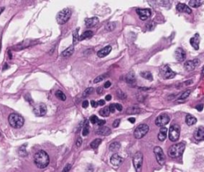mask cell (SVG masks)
I'll use <instances>...</instances> for the list:
<instances>
[{
  "label": "cell",
  "mask_w": 204,
  "mask_h": 172,
  "mask_svg": "<svg viewBox=\"0 0 204 172\" xmlns=\"http://www.w3.org/2000/svg\"><path fill=\"white\" fill-rule=\"evenodd\" d=\"M109 110H110V112H112V113L115 112V110H116L115 104H112V105H109Z\"/></svg>",
  "instance_id": "ee69618b"
},
{
  "label": "cell",
  "mask_w": 204,
  "mask_h": 172,
  "mask_svg": "<svg viewBox=\"0 0 204 172\" xmlns=\"http://www.w3.org/2000/svg\"><path fill=\"white\" fill-rule=\"evenodd\" d=\"M126 112L128 114H137V113L140 112V109L139 108L135 107V106H132V107L129 108Z\"/></svg>",
  "instance_id": "83f0119b"
},
{
  "label": "cell",
  "mask_w": 204,
  "mask_h": 172,
  "mask_svg": "<svg viewBox=\"0 0 204 172\" xmlns=\"http://www.w3.org/2000/svg\"><path fill=\"white\" fill-rule=\"evenodd\" d=\"M18 155L22 157L27 156L28 152H27V150H26V145H23L19 148V149H18Z\"/></svg>",
  "instance_id": "836d02e7"
},
{
  "label": "cell",
  "mask_w": 204,
  "mask_h": 172,
  "mask_svg": "<svg viewBox=\"0 0 204 172\" xmlns=\"http://www.w3.org/2000/svg\"><path fill=\"white\" fill-rule=\"evenodd\" d=\"M73 52H74V47L73 45H70L69 47H68L62 53V57H64V58H66V57H69L71 56L72 54H73Z\"/></svg>",
  "instance_id": "cb8c5ba5"
},
{
  "label": "cell",
  "mask_w": 204,
  "mask_h": 172,
  "mask_svg": "<svg viewBox=\"0 0 204 172\" xmlns=\"http://www.w3.org/2000/svg\"><path fill=\"white\" fill-rule=\"evenodd\" d=\"M154 153H155V158H156L158 163L160 165H164L165 163V161H166V157H165V155L163 152L162 148L160 147H155L154 148Z\"/></svg>",
  "instance_id": "ba28073f"
},
{
  "label": "cell",
  "mask_w": 204,
  "mask_h": 172,
  "mask_svg": "<svg viewBox=\"0 0 204 172\" xmlns=\"http://www.w3.org/2000/svg\"><path fill=\"white\" fill-rule=\"evenodd\" d=\"M200 64V61L199 59H194L192 61H187L184 64V69H186L187 72L193 71L195 68L199 66Z\"/></svg>",
  "instance_id": "7c38bea8"
},
{
  "label": "cell",
  "mask_w": 204,
  "mask_h": 172,
  "mask_svg": "<svg viewBox=\"0 0 204 172\" xmlns=\"http://www.w3.org/2000/svg\"><path fill=\"white\" fill-rule=\"evenodd\" d=\"M82 144V139L81 138V137H79V138H78V139H77V142H76V145H77V147H81Z\"/></svg>",
  "instance_id": "bcb514c9"
},
{
  "label": "cell",
  "mask_w": 204,
  "mask_h": 172,
  "mask_svg": "<svg viewBox=\"0 0 204 172\" xmlns=\"http://www.w3.org/2000/svg\"><path fill=\"white\" fill-rule=\"evenodd\" d=\"M34 163L40 169L46 168L49 163V157L44 151H39L34 155Z\"/></svg>",
  "instance_id": "6da1fadb"
},
{
  "label": "cell",
  "mask_w": 204,
  "mask_h": 172,
  "mask_svg": "<svg viewBox=\"0 0 204 172\" xmlns=\"http://www.w3.org/2000/svg\"><path fill=\"white\" fill-rule=\"evenodd\" d=\"M47 112L46 106L45 104L39 103L36 105L33 108V113L37 116H43L46 115Z\"/></svg>",
  "instance_id": "8fae6325"
},
{
  "label": "cell",
  "mask_w": 204,
  "mask_h": 172,
  "mask_svg": "<svg viewBox=\"0 0 204 172\" xmlns=\"http://www.w3.org/2000/svg\"><path fill=\"white\" fill-rule=\"evenodd\" d=\"M105 100L106 101H110V100H112V96L111 95H107L106 96H105Z\"/></svg>",
  "instance_id": "6f0895ef"
},
{
  "label": "cell",
  "mask_w": 204,
  "mask_h": 172,
  "mask_svg": "<svg viewBox=\"0 0 204 172\" xmlns=\"http://www.w3.org/2000/svg\"><path fill=\"white\" fill-rule=\"evenodd\" d=\"M126 81L128 84H129V85H133V84H135V75H134V73H133L132 72L129 73L126 76Z\"/></svg>",
  "instance_id": "d4e9b609"
},
{
  "label": "cell",
  "mask_w": 204,
  "mask_h": 172,
  "mask_svg": "<svg viewBox=\"0 0 204 172\" xmlns=\"http://www.w3.org/2000/svg\"><path fill=\"white\" fill-rule=\"evenodd\" d=\"M167 128L165 127H161L159 134H158V139L160 141H164L167 138Z\"/></svg>",
  "instance_id": "7402d4cb"
},
{
  "label": "cell",
  "mask_w": 204,
  "mask_h": 172,
  "mask_svg": "<svg viewBox=\"0 0 204 172\" xmlns=\"http://www.w3.org/2000/svg\"><path fill=\"white\" fill-rule=\"evenodd\" d=\"M105 30L107 31H112L116 28V24L114 23H109L105 26Z\"/></svg>",
  "instance_id": "74e56055"
},
{
  "label": "cell",
  "mask_w": 204,
  "mask_h": 172,
  "mask_svg": "<svg viewBox=\"0 0 204 172\" xmlns=\"http://www.w3.org/2000/svg\"><path fill=\"white\" fill-rule=\"evenodd\" d=\"M160 73H161V76L164 79H171L174 78L175 77V73L171 70V68L169 67L168 65H164V66H163L160 69Z\"/></svg>",
  "instance_id": "9c48e42d"
},
{
  "label": "cell",
  "mask_w": 204,
  "mask_h": 172,
  "mask_svg": "<svg viewBox=\"0 0 204 172\" xmlns=\"http://www.w3.org/2000/svg\"><path fill=\"white\" fill-rule=\"evenodd\" d=\"M7 67H8V65H7V64H6V65H5V67H4V69H7Z\"/></svg>",
  "instance_id": "91938a15"
},
{
  "label": "cell",
  "mask_w": 204,
  "mask_h": 172,
  "mask_svg": "<svg viewBox=\"0 0 204 172\" xmlns=\"http://www.w3.org/2000/svg\"><path fill=\"white\" fill-rule=\"evenodd\" d=\"M91 105L93 108H97L98 106V102H96V101H92Z\"/></svg>",
  "instance_id": "f5cc1de1"
},
{
  "label": "cell",
  "mask_w": 204,
  "mask_h": 172,
  "mask_svg": "<svg viewBox=\"0 0 204 172\" xmlns=\"http://www.w3.org/2000/svg\"><path fill=\"white\" fill-rule=\"evenodd\" d=\"M120 119H117V120H116L114 122H113V127H117L118 126H119V124H120Z\"/></svg>",
  "instance_id": "f6af8a7d"
},
{
  "label": "cell",
  "mask_w": 204,
  "mask_h": 172,
  "mask_svg": "<svg viewBox=\"0 0 204 172\" xmlns=\"http://www.w3.org/2000/svg\"><path fill=\"white\" fill-rule=\"evenodd\" d=\"M129 122H131L132 124H134L135 122V118H129Z\"/></svg>",
  "instance_id": "680465c9"
},
{
  "label": "cell",
  "mask_w": 204,
  "mask_h": 172,
  "mask_svg": "<svg viewBox=\"0 0 204 172\" xmlns=\"http://www.w3.org/2000/svg\"><path fill=\"white\" fill-rule=\"evenodd\" d=\"M93 35V32L91 31V30H87V31L84 32L80 36V38H79V40L80 41H83L84 39H87V38H91L92 36Z\"/></svg>",
  "instance_id": "4316f807"
},
{
  "label": "cell",
  "mask_w": 204,
  "mask_h": 172,
  "mask_svg": "<svg viewBox=\"0 0 204 172\" xmlns=\"http://www.w3.org/2000/svg\"><path fill=\"white\" fill-rule=\"evenodd\" d=\"M149 127L145 124H140L136 127V128L134 131V137L135 139H141L148 132Z\"/></svg>",
  "instance_id": "52a82bcc"
},
{
  "label": "cell",
  "mask_w": 204,
  "mask_h": 172,
  "mask_svg": "<svg viewBox=\"0 0 204 172\" xmlns=\"http://www.w3.org/2000/svg\"><path fill=\"white\" fill-rule=\"evenodd\" d=\"M105 104V101L104 100H100V101H98V105H100V106H103Z\"/></svg>",
  "instance_id": "11a10c76"
},
{
  "label": "cell",
  "mask_w": 204,
  "mask_h": 172,
  "mask_svg": "<svg viewBox=\"0 0 204 172\" xmlns=\"http://www.w3.org/2000/svg\"><path fill=\"white\" fill-rule=\"evenodd\" d=\"M100 115L101 116H104V117H106V116H109L110 114V110H109V107H105L103 108L100 110L99 112Z\"/></svg>",
  "instance_id": "f546056e"
},
{
  "label": "cell",
  "mask_w": 204,
  "mask_h": 172,
  "mask_svg": "<svg viewBox=\"0 0 204 172\" xmlns=\"http://www.w3.org/2000/svg\"><path fill=\"white\" fill-rule=\"evenodd\" d=\"M117 96L118 98H120V100H124V99L126 98V95L122 91H120V90H118L117 91Z\"/></svg>",
  "instance_id": "b9f144b4"
},
{
  "label": "cell",
  "mask_w": 204,
  "mask_h": 172,
  "mask_svg": "<svg viewBox=\"0 0 204 172\" xmlns=\"http://www.w3.org/2000/svg\"><path fill=\"white\" fill-rule=\"evenodd\" d=\"M3 10H4V8H2V9H0V14L2 13V11H3Z\"/></svg>",
  "instance_id": "94428289"
},
{
  "label": "cell",
  "mask_w": 204,
  "mask_h": 172,
  "mask_svg": "<svg viewBox=\"0 0 204 172\" xmlns=\"http://www.w3.org/2000/svg\"><path fill=\"white\" fill-rule=\"evenodd\" d=\"M136 13L140 16V19L143 21L147 20L151 15V11L150 9H137Z\"/></svg>",
  "instance_id": "4fadbf2b"
},
{
  "label": "cell",
  "mask_w": 204,
  "mask_h": 172,
  "mask_svg": "<svg viewBox=\"0 0 204 172\" xmlns=\"http://www.w3.org/2000/svg\"><path fill=\"white\" fill-rule=\"evenodd\" d=\"M111 51H112V46L108 45V46H105L104 48H103V49H101L100 50H99V51L97 52V56L100 58H104V57L107 56V55H109Z\"/></svg>",
  "instance_id": "ac0fdd59"
},
{
  "label": "cell",
  "mask_w": 204,
  "mask_h": 172,
  "mask_svg": "<svg viewBox=\"0 0 204 172\" xmlns=\"http://www.w3.org/2000/svg\"><path fill=\"white\" fill-rule=\"evenodd\" d=\"M133 166L136 172H141L143 165V154L140 152H137L134 155L132 159Z\"/></svg>",
  "instance_id": "8992f818"
},
{
  "label": "cell",
  "mask_w": 204,
  "mask_h": 172,
  "mask_svg": "<svg viewBox=\"0 0 204 172\" xmlns=\"http://www.w3.org/2000/svg\"><path fill=\"white\" fill-rule=\"evenodd\" d=\"M70 169H71V164H67L64 167V169L62 170V172H69Z\"/></svg>",
  "instance_id": "7bdbcfd3"
},
{
  "label": "cell",
  "mask_w": 204,
  "mask_h": 172,
  "mask_svg": "<svg viewBox=\"0 0 204 172\" xmlns=\"http://www.w3.org/2000/svg\"><path fill=\"white\" fill-rule=\"evenodd\" d=\"M88 106H89V101H83V103H82V107L84 108H86Z\"/></svg>",
  "instance_id": "f907efd6"
},
{
  "label": "cell",
  "mask_w": 204,
  "mask_h": 172,
  "mask_svg": "<svg viewBox=\"0 0 204 172\" xmlns=\"http://www.w3.org/2000/svg\"><path fill=\"white\" fill-rule=\"evenodd\" d=\"M194 137L197 141L204 140V127H199L194 132Z\"/></svg>",
  "instance_id": "9a60e30c"
},
{
  "label": "cell",
  "mask_w": 204,
  "mask_h": 172,
  "mask_svg": "<svg viewBox=\"0 0 204 172\" xmlns=\"http://www.w3.org/2000/svg\"><path fill=\"white\" fill-rule=\"evenodd\" d=\"M93 92V88H88L84 90V92H83V97H87V96H89V95H91L92 93Z\"/></svg>",
  "instance_id": "f35d334b"
},
{
  "label": "cell",
  "mask_w": 204,
  "mask_h": 172,
  "mask_svg": "<svg viewBox=\"0 0 204 172\" xmlns=\"http://www.w3.org/2000/svg\"><path fill=\"white\" fill-rule=\"evenodd\" d=\"M202 1H199V0H191L189 2V5L191 6V7H194V8H197V7H200L202 3Z\"/></svg>",
  "instance_id": "f1b7e54d"
},
{
  "label": "cell",
  "mask_w": 204,
  "mask_h": 172,
  "mask_svg": "<svg viewBox=\"0 0 204 172\" xmlns=\"http://www.w3.org/2000/svg\"><path fill=\"white\" fill-rule=\"evenodd\" d=\"M86 170L87 172H93V167L91 165H89V167H88V168H87Z\"/></svg>",
  "instance_id": "db71d44e"
},
{
  "label": "cell",
  "mask_w": 204,
  "mask_h": 172,
  "mask_svg": "<svg viewBox=\"0 0 204 172\" xmlns=\"http://www.w3.org/2000/svg\"><path fill=\"white\" fill-rule=\"evenodd\" d=\"M10 125L14 128H20L24 124V119L22 116L16 113H12L8 118Z\"/></svg>",
  "instance_id": "3957f363"
},
{
  "label": "cell",
  "mask_w": 204,
  "mask_h": 172,
  "mask_svg": "<svg viewBox=\"0 0 204 172\" xmlns=\"http://www.w3.org/2000/svg\"><path fill=\"white\" fill-rule=\"evenodd\" d=\"M175 58L178 61H184L186 59V53L182 48H178L175 51Z\"/></svg>",
  "instance_id": "5bb4252c"
},
{
  "label": "cell",
  "mask_w": 204,
  "mask_h": 172,
  "mask_svg": "<svg viewBox=\"0 0 204 172\" xmlns=\"http://www.w3.org/2000/svg\"><path fill=\"white\" fill-rule=\"evenodd\" d=\"M105 123H106L105 120H99V121H98V123H97V125L100 126V127H102L104 124H105Z\"/></svg>",
  "instance_id": "681fc988"
},
{
  "label": "cell",
  "mask_w": 204,
  "mask_h": 172,
  "mask_svg": "<svg viewBox=\"0 0 204 172\" xmlns=\"http://www.w3.org/2000/svg\"><path fill=\"white\" fill-rule=\"evenodd\" d=\"M89 133V123L86 122V124H84V127H83V130H82V135L84 136H88V134Z\"/></svg>",
  "instance_id": "d590c367"
},
{
  "label": "cell",
  "mask_w": 204,
  "mask_h": 172,
  "mask_svg": "<svg viewBox=\"0 0 204 172\" xmlns=\"http://www.w3.org/2000/svg\"><path fill=\"white\" fill-rule=\"evenodd\" d=\"M184 150H185V143H179L174 144L169 148L168 155L171 158H179L183 155Z\"/></svg>",
  "instance_id": "7a4b0ae2"
},
{
  "label": "cell",
  "mask_w": 204,
  "mask_h": 172,
  "mask_svg": "<svg viewBox=\"0 0 204 172\" xmlns=\"http://www.w3.org/2000/svg\"><path fill=\"white\" fill-rule=\"evenodd\" d=\"M97 94H101L102 92H103V89H102V87H99L97 89Z\"/></svg>",
  "instance_id": "9f6ffc18"
},
{
  "label": "cell",
  "mask_w": 204,
  "mask_h": 172,
  "mask_svg": "<svg viewBox=\"0 0 204 172\" xmlns=\"http://www.w3.org/2000/svg\"><path fill=\"white\" fill-rule=\"evenodd\" d=\"M199 42L200 38L199 34H195L193 38H191V40H190V43H191V46L193 47L195 49H196V50L199 49Z\"/></svg>",
  "instance_id": "e0dca14e"
},
{
  "label": "cell",
  "mask_w": 204,
  "mask_h": 172,
  "mask_svg": "<svg viewBox=\"0 0 204 172\" xmlns=\"http://www.w3.org/2000/svg\"><path fill=\"white\" fill-rule=\"evenodd\" d=\"M196 109H197L198 111H199V112L202 111V109H203V105H202V104H200V105H197V106H196Z\"/></svg>",
  "instance_id": "c3c4849f"
},
{
  "label": "cell",
  "mask_w": 204,
  "mask_h": 172,
  "mask_svg": "<svg viewBox=\"0 0 204 172\" xmlns=\"http://www.w3.org/2000/svg\"><path fill=\"white\" fill-rule=\"evenodd\" d=\"M140 75H141V77H144V78L147 79V80H153L152 74H151V73H150V72H148V71H144V72H142L141 73H140Z\"/></svg>",
  "instance_id": "4dcf8cb0"
},
{
  "label": "cell",
  "mask_w": 204,
  "mask_h": 172,
  "mask_svg": "<svg viewBox=\"0 0 204 172\" xmlns=\"http://www.w3.org/2000/svg\"><path fill=\"white\" fill-rule=\"evenodd\" d=\"M111 129L108 127H101L97 131V134L100 136H109L111 134Z\"/></svg>",
  "instance_id": "44dd1931"
},
{
  "label": "cell",
  "mask_w": 204,
  "mask_h": 172,
  "mask_svg": "<svg viewBox=\"0 0 204 172\" xmlns=\"http://www.w3.org/2000/svg\"><path fill=\"white\" fill-rule=\"evenodd\" d=\"M169 121H170V117L167 114H161L160 116H158L157 118L155 119V124L159 127H164V126L167 125V124L169 123Z\"/></svg>",
  "instance_id": "30bf717a"
},
{
  "label": "cell",
  "mask_w": 204,
  "mask_h": 172,
  "mask_svg": "<svg viewBox=\"0 0 204 172\" xmlns=\"http://www.w3.org/2000/svg\"><path fill=\"white\" fill-rule=\"evenodd\" d=\"M110 86H111V82H110V81H106V82L104 83V87L105 88V89H108V88H109Z\"/></svg>",
  "instance_id": "816d5d0a"
},
{
  "label": "cell",
  "mask_w": 204,
  "mask_h": 172,
  "mask_svg": "<svg viewBox=\"0 0 204 172\" xmlns=\"http://www.w3.org/2000/svg\"><path fill=\"white\" fill-rule=\"evenodd\" d=\"M106 77H107V75H105V74H101V75H100V76H98L97 77H96V78L94 79V80H93V82L95 83V84H97V83L100 82V81L104 80Z\"/></svg>",
  "instance_id": "ab89813d"
},
{
  "label": "cell",
  "mask_w": 204,
  "mask_h": 172,
  "mask_svg": "<svg viewBox=\"0 0 204 172\" xmlns=\"http://www.w3.org/2000/svg\"><path fill=\"white\" fill-rule=\"evenodd\" d=\"M169 139L172 142L177 141L180 136V127L178 124H172L169 128Z\"/></svg>",
  "instance_id": "5b68a950"
},
{
  "label": "cell",
  "mask_w": 204,
  "mask_h": 172,
  "mask_svg": "<svg viewBox=\"0 0 204 172\" xmlns=\"http://www.w3.org/2000/svg\"><path fill=\"white\" fill-rule=\"evenodd\" d=\"M197 122V119L195 118V116L191 114H187L186 116V123L187 125L192 126L195 124Z\"/></svg>",
  "instance_id": "603a6c76"
},
{
  "label": "cell",
  "mask_w": 204,
  "mask_h": 172,
  "mask_svg": "<svg viewBox=\"0 0 204 172\" xmlns=\"http://www.w3.org/2000/svg\"><path fill=\"white\" fill-rule=\"evenodd\" d=\"M101 142L102 140L100 139H94V140L90 143V146H91V148H93V149H97V148L99 147V145H100V143H101Z\"/></svg>",
  "instance_id": "1f68e13d"
},
{
  "label": "cell",
  "mask_w": 204,
  "mask_h": 172,
  "mask_svg": "<svg viewBox=\"0 0 204 172\" xmlns=\"http://www.w3.org/2000/svg\"><path fill=\"white\" fill-rule=\"evenodd\" d=\"M55 96L57 98L59 99V100H61V101H65L66 100V96H65V95L63 93V92L60 91V90H58V91L56 92Z\"/></svg>",
  "instance_id": "d6a6232c"
},
{
  "label": "cell",
  "mask_w": 204,
  "mask_h": 172,
  "mask_svg": "<svg viewBox=\"0 0 204 172\" xmlns=\"http://www.w3.org/2000/svg\"><path fill=\"white\" fill-rule=\"evenodd\" d=\"M89 121L91 122L93 124H96L98 123V121H99V119H98V117L97 116H90V118H89Z\"/></svg>",
  "instance_id": "60d3db41"
},
{
  "label": "cell",
  "mask_w": 204,
  "mask_h": 172,
  "mask_svg": "<svg viewBox=\"0 0 204 172\" xmlns=\"http://www.w3.org/2000/svg\"><path fill=\"white\" fill-rule=\"evenodd\" d=\"M191 92V91L190 89L186 90L185 92H183L182 94H181V96L179 97V99H180V100H185V99H186L189 96H190Z\"/></svg>",
  "instance_id": "8d00e7d4"
},
{
  "label": "cell",
  "mask_w": 204,
  "mask_h": 172,
  "mask_svg": "<svg viewBox=\"0 0 204 172\" xmlns=\"http://www.w3.org/2000/svg\"><path fill=\"white\" fill-rule=\"evenodd\" d=\"M79 38H80V36L78 34V29H76L75 31H73V45H76L78 43V42L79 41Z\"/></svg>",
  "instance_id": "e575fe53"
},
{
  "label": "cell",
  "mask_w": 204,
  "mask_h": 172,
  "mask_svg": "<svg viewBox=\"0 0 204 172\" xmlns=\"http://www.w3.org/2000/svg\"><path fill=\"white\" fill-rule=\"evenodd\" d=\"M176 10L180 12H185V13L187 14H191V8L188 6L183 4V3H181V2H180V3H178L176 5Z\"/></svg>",
  "instance_id": "d6986e66"
},
{
  "label": "cell",
  "mask_w": 204,
  "mask_h": 172,
  "mask_svg": "<svg viewBox=\"0 0 204 172\" xmlns=\"http://www.w3.org/2000/svg\"><path fill=\"white\" fill-rule=\"evenodd\" d=\"M98 22H99V18L97 17H93V18H86L85 19V26L88 28H90V27H95L96 25L97 24Z\"/></svg>",
  "instance_id": "ffe728a7"
},
{
  "label": "cell",
  "mask_w": 204,
  "mask_h": 172,
  "mask_svg": "<svg viewBox=\"0 0 204 172\" xmlns=\"http://www.w3.org/2000/svg\"><path fill=\"white\" fill-rule=\"evenodd\" d=\"M123 162L122 157H120L118 154H114L112 155L111 159H110V163H112V165L114 167H118L120 166Z\"/></svg>",
  "instance_id": "2e32d148"
},
{
  "label": "cell",
  "mask_w": 204,
  "mask_h": 172,
  "mask_svg": "<svg viewBox=\"0 0 204 172\" xmlns=\"http://www.w3.org/2000/svg\"><path fill=\"white\" fill-rule=\"evenodd\" d=\"M115 106H116V109H117L118 111H122L123 109V107L122 105H120V104H115Z\"/></svg>",
  "instance_id": "7dc6e473"
},
{
  "label": "cell",
  "mask_w": 204,
  "mask_h": 172,
  "mask_svg": "<svg viewBox=\"0 0 204 172\" xmlns=\"http://www.w3.org/2000/svg\"><path fill=\"white\" fill-rule=\"evenodd\" d=\"M71 14L72 11L69 8H65L60 12H58V14H57V17H56L57 22L61 25L65 24L69 21V19L71 17Z\"/></svg>",
  "instance_id": "277c9868"
},
{
  "label": "cell",
  "mask_w": 204,
  "mask_h": 172,
  "mask_svg": "<svg viewBox=\"0 0 204 172\" xmlns=\"http://www.w3.org/2000/svg\"><path fill=\"white\" fill-rule=\"evenodd\" d=\"M120 148V143L119 142H113L109 145V150L111 152H116Z\"/></svg>",
  "instance_id": "484cf974"
}]
</instances>
